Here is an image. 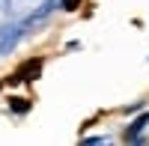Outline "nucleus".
<instances>
[{
    "instance_id": "f257e3e1",
    "label": "nucleus",
    "mask_w": 149,
    "mask_h": 146,
    "mask_svg": "<svg viewBox=\"0 0 149 146\" xmlns=\"http://www.w3.org/2000/svg\"><path fill=\"white\" fill-rule=\"evenodd\" d=\"M39 69H42V60H33V63H27V66L15 75V81H33L36 75H39Z\"/></svg>"
},
{
    "instance_id": "f03ea898",
    "label": "nucleus",
    "mask_w": 149,
    "mask_h": 146,
    "mask_svg": "<svg viewBox=\"0 0 149 146\" xmlns=\"http://www.w3.org/2000/svg\"><path fill=\"white\" fill-rule=\"evenodd\" d=\"M9 107H12L15 113H27V111H30V102H27V99H9Z\"/></svg>"
},
{
    "instance_id": "7ed1b4c3",
    "label": "nucleus",
    "mask_w": 149,
    "mask_h": 146,
    "mask_svg": "<svg viewBox=\"0 0 149 146\" xmlns=\"http://www.w3.org/2000/svg\"><path fill=\"white\" fill-rule=\"evenodd\" d=\"M81 0H63V9H78Z\"/></svg>"
}]
</instances>
